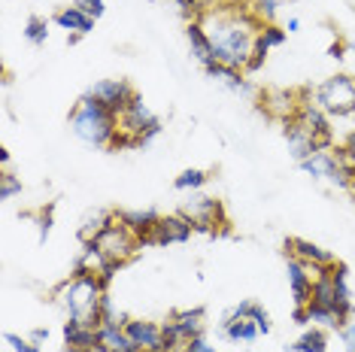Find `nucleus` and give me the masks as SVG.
<instances>
[{
    "label": "nucleus",
    "mask_w": 355,
    "mask_h": 352,
    "mask_svg": "<svg viewBox=\"0 0 355 352\" xmlns=\"http://www.w3.org/2000/svg\"><path fill=\"white\" fill-rule=\"evenodd\" d=\"M185 215L195 222V231H204V234H213L216 228H225L228 219H225V210L216 197H207V195H198L185 204Z\"/></svg>",
    "instance_id": "nucleus-9"
},
{
    "label": "nucleus",
    "mask_w": 355,
    "mask_h": 352,
    "mask_svg": "<svg viewBox=\"0 0 355 352\" xmlns=\"http://www.w3.org/2000/svg\"><path fill=\"white\" fill-rule=\"evenodd\" d=\"M313 303L319 307H331L337 313V289H334V276H331V267L325 274H319L313 279Z\"/></svg>",
    "instance_id": "nucleus-28"
},
{
    "label": "nucleus",
    "mask_w": 355,
    "mask_h": 352,
    "mask_svg": "<svg viewBox=\"0 0 355 352\" xmlns=\"http://www.w3.org/2000/svg\"><path fill=\"white\" fill-rule=\"evenodd\" d=\"M286 255H292V258H297V261H304L306 267H310V274H313V279H316L319 274H325V270L334 264L337 258L331 252H325L322 246H316V243H310V240H304V237H288L286 240Z\"/></svg>",
    "instance_id": "nucleus-11"
},
{
    "label": "nucleus",
    "mask_w": 355,
    "mask_h": 352,
    "mask_svg": "<svg viewBox=\"0 0 355 352\" xmlns=\"http://www.w3.org/2000/svg\"><path fill=\"white\" fill-rule=\"evenodd\" d=\"M207 76L209 79H219V82H225L231 88V91H240V94H249V82H246V70H237V67H228V64H207Z\"/></svg>",
    "instance_id": "nucleus-25"
},
{
    "label": "nucleus",
    "mask_w": 355,
    "mask_h": 352,
    "mask_svg": "<svg viewBox=\"0 0 355 352\" xmlns=\"http://www.w3.org/2000/svg\"><path fill=\"white\" fill-rule=\"evenodd\" d=\"M295 322L297 325H316V328H343L340 316L331 307H319V303H306V307H295Z\"/></svg>",
    "instance_id": "nucleus-23"
},
{
    "label": "nucleus",
    "mask_w": 355,
    "mask_h": 352,
    "mask_svg": "<svg viewBox=\"0 0 355 352\" xmlns=\"http://www.w3.org/2000/svg\"><path fill=\"white\" fill-rule=\"evenodd\" d=\"M349 55H355V46H349Z\"/></svg>",
    "instance_id": "nucleus-47"
},
{
    "label": "nucleus",
    "mask_w": 355,
    "mask_h": 352,
    "mask_svg": "<svg viewBox=\"0 0 355 352\" xmlns=\"http://www.w3.org/2000/svg\"><path fill=\"white\" fill-rule=\"evenodd\" d=\"M207 182H209V173L207 170H200V167H189V170H182L173 179V188L176 191H200Z\"/></svg>",
    "instance_id": "nucleus-29"
},
{
    "label": "nucleus",
    "mask_w": 355,
    "mask_h": 352,
    "mask_svg": "<svg viewBox=\"0 0 355 352\" xmlns=\"http://www.w3.org/2000/svg\"><path fill=\"white\" fill-rule=\"evenodd\" d=\"M15 195H21V179L12 170H3V176H0V201H12Z\"/></svg>",
    "instance_id": "nucleus-33"
},
{
    "label": "nucleus",
    "mask_w": 355,
    "mask_h": 352,
    "mask_svg": "<svg viewBox=\"0 0 355 352\" xmlns=\"http://www.w3.org/2000/svg\"><path fill=\"white\" fill-rule=\"evenodd\" d=\"M3 343L10 346L12 352H40V346L31 337H19V334H12V331H6L3 334Z\"/></svg>",
    "instance_id": "nucleus-34"
},
{
    "label": "nucleus",
    "mask_w": 355,
    "mask_h": 352,
    "mask_svg": "<svg viewBox=\"0 0 355 352\" xmlns=\"http://www.w3.org/2000/svg\"><path fill=\"white\" fill-rule=\"evenodd\" d=\"M103 279L98 274H88V270H73L70 279L55 289V303L64 310L67 319H79V322L101 328L103 325V313H101V301H103Z\"/></svg>",
    "instance_id": "nucleus-2"
},
{
    "label": "nucleus",
    "mask_w": 355,
    "mask_h": 352,
    "mask_svg": "<svg viewBox=\"0 0 355 352\" xmlns=\"http://www.w3.org/2000/svg\"><path fill=\"white\" fill-rule=\"evenodd\" d=\"M286 30H288V34H295V30H301V19H288Z\"/></svg>",
    "instance_id": "nucleus-45"
},
{
    "label": "nucleus",
    "mask_w": 355,
    "mask_h": 352,
    "mask_svg": "<svg viewBox=\"0 0 355 352\" xmlns=\"http://www.w3.org/2000/svg\"><path fill=\"white\" fill-rule=\"evenodd\" d=\"M25 39L31 46H43L49 39V21L40 19V15H31L25 21Z\"/></svg>",
    "instance_id": "nucleus-32"
},
{
    "label": "nucleus",
    "mask_w": 355,
    "mask_h": 352,
    "mask_svg": "<svg viewBox=\"0 0 355 352\" xmlns=\"http://www.w3.org/2000/svg\"><path fill=\"white\" fill-rule=\"evenodd\" d=\"M125 331H128V337L134 340V346L140 352H167L164 325L149 322V319H128Z\"/></svg>",
    "instance_id": "nucleus-13"
},
{
    "label": "nucleus",
    "mask_w": 355,
    "mask_h": 352,
    "mask_svg": "<svg viewBox=\"0 0 355 352\" xmlns=\"http://www.w3.org/2000/svg\"><path fill=\"white\" fill-rule=\"evenodd\" d=\"M64 343H67V352H94L98 349V328L79 322V319H67L64 322Z\"/></svg>",
    "instance_id": "nucleus-21"
},
{
    "label": "nucleus",
    "mask_w": 355,
    "mask_h": 352,
    "mask_svg": "<svg viewBox=\"0 0 355 352\" xmlns=\"http://www.w3.org/2000/svg\"><path fill=\"white\" fill-rule=\"evenodd\" d=\"M282 134H286V140H288V152L295 155V161L301 164L304 158H310L313 152H316V137H313L310 131L304 127V122L297 116H292L288 122H282Z\"/></svg>",
    "instance_id": "nucleus-16"
},
{
    "label": "nucleus",
    "mask_w": 355,
    "mask_h": 352,
    "mask_svg": "<svg viewBox=\"0 0 355 352\" xmlns=\"http://www.w3.org/2000/svg\"><path fill=\"white\" fill-rule=\"evenodd\" d=\"M301 170L310 173L313 179H325L331 186L337 188H346L349 191L352 179H355V167L343 158V152H331V149H316L310 158H304L301 161Z\"/></svg>",
    "instance_id": "nucleus-6"
},
{
    "label": "nucleus",
    "mask_w": 355,
    "mask_h": 352,
    "mask_svg": "<svg viewBox=\"0 0 355 352\" xmlns=\"http://www.w3.org/2000/svg\"><path fill=\"white\" fill-rule=\"evenodd\" d=\"M55 206L49 204V206H43V210L37 213V225H40V243H46L49 240V234H52V222H55Z\"/></svg>",
    "instance_id": "nucleus-35"
},
{
    "label": "nucleus",
    "mask_w": 355,
    "mask_h": 352,
    "mask_svg": "<svg viewBox=\"0 0 355 352\" xmlns=\"http://www.w3.org/2000/svg\"><path fill=\"white\" fill-rule=\"evenodd\" d=\"M286 352H328V334H325V328L310 325L301 334V337L292 343V346H286Z\"/></svg>",
    "instance_id": "nucleus-27"
},
{
    "label": "nucleus",
    "mask_w": 355,
    "mask_h": 352,
    "mask_svg": "<svg viewBox=\"0 0 355 352\" xmlns=\"http://www.w3.org/2000/svg\"><path fill=\"white\" fill-rule=\"evenodd\" d=\"M204 3H207V0H204Z\"/></svg>",
    "instance_id": "nucleus-48"
},
{
    "label": "nucleus",
    "mask_w": 355,
    "mask_h": 352,
    "mask_svg": "<svg viewBox=\"0 0 355 352\" xmlns=\"http://www.w3.org/2000/svg\"><path fill=\"white\" fill-rule=\"evenodd\" d=\"M340 152H343V158H346V161H349V164L355 167V131H349V134H346V140H343Z\"/></svg>",
    "instance_id": "nucleus-41"
},
{
    "label": "nucleus",
    "mask_w": 355,
    "mask_h": 352,
    "mask_svg": "<svg viewBox=\"0 0 355 352\" xmlns=\"http://www.w3.org/2000/svg\"><path fill=\"white\" fill-rule=\"evenodd\" d=\"M249 6H252V12H255L261 21H273V15H277L279 0H252Z\"/></svg>",
    "instance_id": "nucleus-36"
},
{
    "label": "nucleus",
    "mask_w": 355,
    "mask_h": 352,
    "mask_svg": "<svg viewBox=\"0 0 355 352\" xmlns=\"http://www.w3.org/2000/svg\"><path fill=\"white\" fill-rule=\"evenodd\" d=\"M0 164H3V170H10V149H0Z\"/></svg>",
    "instance_id": "nucleus-44"
},
{
    "label": "nucleus",
    "mask_w": 355,
    "mask_h": 352,
    "mask_svg": "<svg viewBox=\"0 0 355 352\" xmlns=\"http://www.w3.org/2000/svg\"><path fill=\"white\" fill-rule=\"evenodd\" d=\"M185 39H189V49H191V55L204 64H213L216 58H213V43H209V37H207V30H204V25L195 19V21H189L185 25Z\"/></svg>",
    "instance_id": "nucleus-24"
},
{
    "label": "nucleus",
    "mask_w": 355,
    "mask_h": 352,
    "mask_svg": "<svg viewBox=\"0 0 355 352\" xmlns=\"http://www.w3.org/2000/svg\"><path fill=\"white\" fill-rule=\"evenodd\" d=\"M116 219L140 240V246H149V237H152V231H155L161 215L155 210H119Z\"/></svg>",
    "instance_id": "nucleus-19"
},
{
    "label": "nucleus",
    "mask_w": 355,
    "mask_h": 352,
    "mask_svg": "<svg viewBox=\"0 0 355 352\" xmlns=\"http://www.w3.org/2000/svg\"><path fill=\"white\" fill-rule=\"evenodd\" d=\"M264 58H268V49H261V46H255L252 58H249V64H246V73H255V70H261Z\"/></svg>",
    "instance_id": "nucleus-40"
},
{
    "label": "nucleus",
    "mask_w": 355,
    "mask_h": 352,
    "mask_svg": "<svg viewBox=\"0 0 355 352\" xmlns=\"http://www.w3.org/2000/svg\"><path fill=\"white\" fill-rule=\"evenodd\" d=\"M112 219H116V213H110V210L88 213L85 219H83V225H79V240H83V243H94V240L101 237V231L107 228Z\"/></svg>",
    "instance_id": "nucleus-26"
},
{
    "label": "nucleus",
    "mask_w": 355,
    "mask_h": 352,
    "mask_svg": "<svg viewBox=\"0 0 355 352\" xmlns=\"http://www.w3.org/2000/svg\"><path fill=\"white\" fill-rule=\"evenodd\" d=\"M297 107H301L297 94L286 91V88H268V91L261 94V109L270 118H279V122H288V118L297 113Z\"/></svg>",
    "instance_id": "nucleus-17"
},
{
    "label": "nucleus",
    "mask_w": 355,
    "mask_h": 352,
    "mask_svg": "<svg viewBox=\"0 0 355 352\" xmlns=\"http://www.w3.org/2000/svg\"><path fill=\"white\" fill-rule=\"evenodd\" d=\"M222 337L231 343H255L261 337V331H258V325L246 313H240V310L234 307L231 313L222 319Z\"/></svg>",
    "instance_id": "nucleus-18"
},
{
    "label": "nucleus",
    "mask_w": 355,
    "mask_h": 352,
    "mask_svg": "<svg viewBox=\"0 0 355 352\" xmlns=\"http://www.w3.org/2000/svg\"><path fill=\"white\" fill-rule=\"evenodd\" d=\"M198 21L204 25L209 43H213V58L219 64H228V67L246 70L255 52L258 30L264 25L252 12V6H213V10H204Z\"/></svg>",
    "instance_id": "nucleus-1"
},
{
    "label": "nucleus",
    "mask_w": 355,
    "mask_h": 352,
    "mask_svg": "<svg viewBox=\"0 0 355 352\" xmlns=\"http://www.w3.org/2000/svg\"><path fill=\"white\" fill-rule=\"evenodd\" d=\"M182 352H216V346H209V343L204 340V334H198V337H191L189 343H185Z\"/></svg>",
    "instance_id": "nucleus-39"
},
{
    "label": "nucleus",
    "mask_w": 355,
    "mask_h": 352,
    "mask_svg": "<svg viewBox=\"0 0 355 352\" xmlns=\"http://www.w3.org/2000/svg\"><path fill=\"white\" fill-rule=\"evenodd\" d=\"M94 246H98V249L107 255V261L125 264V261H131L134 255H137V249H140V240H137L119 219H112L110 225L101 231V237L94 240Z\"/></svg>",
    "instance_id": "nucleus-7"
},
{
    "label": "nucleus",
    "mask_w": 355,
    "mask_h": 352,
    "mask_svg": "<svg viewBox=\"0 0 355 352\" xmlns=\"http://www.w3.org/2000/svg\"><path fill=\"white\" fill-rule=\"evenodd\" d=\"M161 118L152 113V109L143 103V98H137L128 103V109L119 116V140L112 149H122V146H146L161 134Z\"/></svg>",
    "instance_id": "nucleus-4"
},
{
    "label": "nucleus",
    "mask_w": 355,
    "mask_h": 352,
    "mask_svg": "<svg viewBox=\"0 0 355 352\" xmlns=\"http://www.w3.org/2000/svg\"><path fill=\"white\" fill-rule=\"evenodd\" d=\"M98 349L103 352H140L134 340L128 337L125 322H103L98 328Z\"/></svg>",
    "instance_id": "nucleus-22"
},
{
    "label": "nucleus",
    "mask_w": 355,
    "mask_h": 352,
    "mask_svg": "<svg viewBox=\"0 0 355 352\" xmlns=\"http://www.w3.org/2000/svg\"><path fill=\"white\" fill-rule=\"evenodd\" d=\"M31 340H34L37 346H40V343H46V340H49V328H34V331H31Z\"/></svg>",
    "instance_id": "nucleus-43"
},
{
    "label": "nucleus",
    "mask_w": 355,
    "mask_h": 352,
    "mask_svg": "<svg viewBox=\"0 0 355 352\" xmlns=\"http://www.w3.org/2000/svg\"><path fill=\"white\" fill-rule=\"evenodd\" d=\"M70 131L88 146L112 149L119 140V116L110 107H103L92 91H85L70 109Z\"/></svg>",
    "instance_id": "nucleus-3"
},
{
    "label": "nucleus",
    "mask_w": 355,
    "mask_h": 352,
    "mask_svg": "<svg viewBox=\"0 0 355 352\" xmlns=\"http://www.w3.org/2000/svg\"><path fill=\"white\" fill-rule=\"evenodd\" d=\"M191 234H195V222L185 213H171L161 215L155 231L149 237V246H171V243H189Z\"/></svg>",
    "instance_id": "nucleus-10"
},
{
    "label": "nucleus",
    "mask_w": 355,
    "mask_h": 352,
    "mask_svg": "<svg viewBox=\"0 0 355 352\" xmlns=\"http://www.w3.org/2000/svg\"><path fill=\"white\" fill-rule=\"evenodd\" d=\"M237 310H240V313H246L249 319H252V322L258 325V331H261V334H270V331H273V325H270V313H268V310H264L258 301H243V303H237Z\"/></svg>",
    "instance_id": "nucleus-31"
},
{
    "label": "nucleus",
    "mask_w": 355,
    "mask_h": 352,
    "mask_svg": "<svg viewBox=\"0 0 355 352\" xmlns=\"http://www.w3.org/2000/svg\"><path fill=\"white\" fill-rule=\"evenodd\" d=\"M52 21H55V25H58L61 30H67V34H70V43H76L79 37H85V34H92V30H94V19H92V15H85V12L79 10V6H73V3H70V6H61V10L52 15Z\"/></svg>",
    "instance_id": "nucleus-20"
},
{
    "label": "nucleus",
    "mask_w": 355,
    "mask_h": 352,
    "mask_svg": "<svg viewBox=\"0 0 355 352\" xmlns=\"http://www.w3.org/2000/svg\"><path fill=\"white\" fill-rule=\"evenodd\" d=\"M343 52H349V43H343V39H337V43L328 49V55H331V58H337V61L343 58Z\"/></svg>",
    "instance_id": "nucleus-42"
},
{
    "label": "nucleus",
    "mask_w": 355,
    "mask_h": 352,
    "mask_svg": "<svg viewBox=\"0 0 355 352\" xmlns=\"http://www.w3.org/2000/svg\"><path fill=\"white\" fill-rule=\"evenodd\" d=\"M73 6H79L85 15H92L94 21L103 19V12H107V3H103V0H73Z\"/></svg>",
    "instance_id": "nucleus-37"
},
{
    "label": "nucleus",
    "mask_w": 355,
    "mask_h": 352,
    "mask_svg": "<svg viewBox=\"0 0 355 352\" xmlns=\"http://www.w3.org/2000/svg\"><path fill=\"white\" fill-rule=\"evenodd\" d=\"M88 91L98 98L103 107H110L116 116H122L125 109H128V103H131L137 98V91H134V85L128 82V79H101V82H94Z\"/></svg>",
    "instance_id": "nucleus-12"
},
{
    "label": "nucleus",
    "mask_w": 355,
    "mask_h": 352,
    "mask_svg": "<svg viewBox=\"0 0 355 352\" xmlns=\"http://www.w3.org/2000/svg\"><path fill=\"white\" fill-rule=\"evenodd\" d=\"M204 307H191V310H176L171 319L164 322V340L167 352H182V346L191 337H198L204 331Z\"/></svg>",
    "instance_id": "nucleus-8"
},
{
    "label": "nucleus",
    "mask_w": 355,
    "mask_h": 352,
    "mask_svg": "<svg viewBox=\"0 0 355 352\" xmlns=\"http://www.w3.org/2000/svg\"><path fill=\"white\" fill-rule=\"evenodd\" d=\"M313 100L325 116L349 118L355 116V76L334 73L313 88Z\"/></svg>",
    "instance_id": "nucleus-5"
},
{
    "label": "nucleus",
    "mask_w": 355,
    "mask_h": 352,
    "mask_svg": "<svg viewBox=\"0 0 355 352\" xmlns=\"http://www.w3.org/2000/svg\"><path fill=\"white\" fill-rule=\"evenodd\" d=\"M286 276H288V289H292L295 307H306L313 301V274L304 261L286 255Z\"/></svg>",
    "instance_id": "nucleus-15"
},
{
    "label": "nucleus",
    "mask_w": 355,
    "mask_h": 352,
    "mask_svg": "<svg viewBox=\"0 0 355 352\" xmlns=\"http://www.w3.org/2000/svg\"><path fill=\"white\" fill-rule=\"evenodd\" d=\"M340 340H343V352H355V319H349L340 328Z\"/></svg>",
    "instance_id": "nucleus-38"
},
{
    "label": "nucleus",
    "mask_w": 355,
    "mask_h": 352,
    "mask_svg": "<svg viewBox=\"0 0 355 352\" xmlns=\"http://www.w3.org/2000/svg\"><path fill=\"white\" fill-rule=\"evenodd\" d=\"M295 116L301 118L306 131H310L313 137H316V146H319V149H331V143H334V134H331L328 116L316 107V100H306V98H304V91H301V107H297V113H295Z\"/></svg>",
    "instance_id": "nucleus-14"
},
{
    "label": "nucleus",
    "mask_w": 355,
    "mask_h": 352,
    "mask_svg": "<svg viewBox=\"0 0 355 352\" xmlns=\"http://www.w3.org/2000/svg\"><path fill=\"white\" fill-rule=\"evenodd\" d=\"M286 37H288V30L286 28H279V25H273V21H264L261 30H258V39H255V46H261V49H277V46L286 43Z\"/></svg>",
    "instance_id": "nucleus-30"
},
{
    "label": "nucleus",
    "mask_w": 355,
    "mask_h": 352,
    "mask_svg": "<svg viewBox=\"0 0 355 352\" xmlns=\"http://www.w3.org/2000/svg\"><path fill=\"white\" fill-rule=\"evenodd\" d=\"M349 195L355 197V179H352V186H349Z\"/></svg>",
    "instance_id": "nucleus-46"
}]
</instances>
